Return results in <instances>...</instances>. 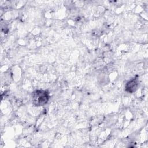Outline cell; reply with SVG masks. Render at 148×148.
Wrapping results in <instances>:
<instances>
[{
	"mask_svg": "<svg viewBox=\"0 0 148 148\" xmlns=\"http://www.w3.org/2000/svg\"><path fill=\"white\" fill-rule=\"evenodd\" d=\"M48 99L49 96L46 91L38 90L32 94V102L36 106H42L46 104Z\"/></svg>",
	"mask_w": 148,
	"mask_h": 148,
	"instance_id": "cell-1",
	"label": "cell"
},
{
	"mask_svg": "<svg viewBox=\"0 0 148 148\" xmlns=\"http://www.w3.org/2000/svg\"><path fill=\"white\" fill-rule=\"evenodd\" d=\"M138 87V82L136 80H132L126 85V90L130 92L135 91Z\"/></svg>",
	"mask_w": 148,
	"mask_h": 148,
	"instance_id": "cell-2",
	"label": "cell"
}]
</instances>
